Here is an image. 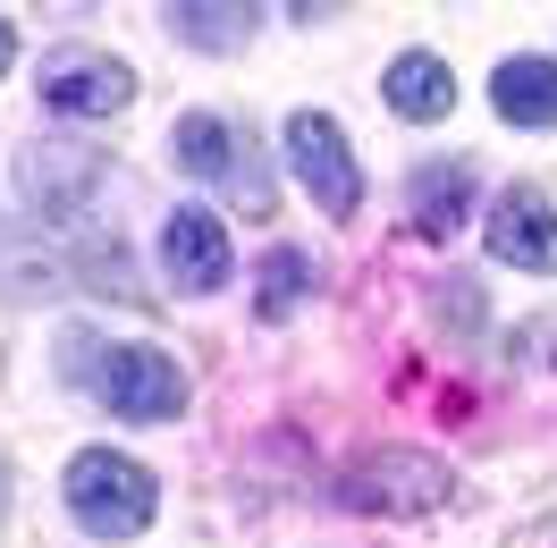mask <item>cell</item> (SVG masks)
<instances>
[{"mask_svg": "<svg viewBox=\"0 0 557 548\" xmlns=\"http://www.w3.org/2000/svg\"><path fill=\"white\" fill-rule=\"evenodd\" d=\"M60 498H69V514L94 540H136L144 523L161 514V481L144 473L136 456H119V447H85L60 473Z\"/></svg>", "mask_w": 557, "mask_h": 548, "instance_id": "1", "label": "cell"}, {"mask_svg": "<svg viewBox=\"0 0 557 548\" xmlns=\"http://www.w3.org/2000/svg\"><path fill=\"white\" fill-rule=\"evenodd\" d=\"M338 498L355 514H440L456 498V473L440 456H422V447H381V456L338 473Z\"/></svg>", "mask_w": 557, "mask_h": 548, "instance_id": "2", "label": "cell"}, {"mask_svg": "<svg viewBox=\"0 0 557 548\" xmlns=\"http://www.w3.org/2000/svg\"><path fill=\"white\" fill-rule=\"evenodd\" d=\"M94 388L119 422H177L186 413V372H177L161 346H110L94 363Z\"/></svg>", "mask_w": 557, "mask_h": 548, "instance_id": "3", "label": "cell"}, {"mask_svg": "<svg viewBox=\"0 0 557 548\" xmlns=\"http://www.w3.org/2000/svg\"><path fill=\"white\" fill-rule=\"evenodd\" d=\"M287 161H296L305 195H313L330 220H355V211H363V170H355V152H347V136H338L330 110H296V119H287Z\"/></svg>", "mask_w": 557, "mask_h": 548, "instance_id": "4", "label": "cell"}, {"mask_svg": "<svg viewBox=\"0 0 557 548\" xmlns=\"http://www.w3.org/2000/svg\"><path fill=\"white\" fill-rule=\"evenodd\" d=\"M42 102L69 110V119H110V110L136 102V68L110 60V51H51L42 60Z\"/></svg>", "mask_w": 557, "mask_h": 548, "instance_id": "5", "label": "cell"}, {"mask_svg": "<svg viewBox=\"0 0 557 548\" xmlns=\"http://www.w3.org/2000/svg\"><path fill=\"white\" fill-rule=\"evenodd\" d=\"M170 152H177V170H195V177H220L228 195H245V203L262 211L271 203V186H262V170L253 161H237V152H253V144L228 127V119H211V110H186L170 127Z\"/></svg>", "mask_w": 557, "mask_h": 548, "instance_id": "6", "label": "cell"}, {"mask_svg": "<svg viewBox=\"0 0 557 548\" xmlns=\"http://www.w3.org/2000/svg\"><path fill=\"white\" fill-rule=\"evenodd\" d=\"M161 271H170V287H186V296L228 287V228H220V211L177 203L170 220H161Z\"/></svg>", "mask_w": 557, "mask_h": 548, "instance_id": "7", "label": "cell"}, {"mask_svg": "<svg viewBox=\"0 0 557 548\" xmlns=\"http://www.w3.org/2000/svg\"><path fill=\"white\" fill-rule=\"evenodd\" d=\"M490 253L498 262H516V271H557V211L532 195V186H516V195H498V211H490Z\"/></svg>", "mask_w": 557, "mask_h": 548, "instance_id": "8", "label": "cell"}, {"mask_svg": "<svg viewBox=\"0 0 557 548\" xmlns=\"http://www.w3.org/2000/svg\"><path fill=\"white\" fill-rule=\"evenodd\" d=\"M381 94H388L397 119L431 127V119H448V110H456V76H448V60H431V51H397L388 76H381Z\"/></svg>", "mask_w": 557, "mask_h": 548, "instance_id": "9", "label": "cell"}, {"mask_svg": "<svg viewBox=\"0 0 557 548\" xmlns=\"http://www.w3.org/2000/svg\"><path fill=\"white\" fill-rule=\"evenodd\" d=\"M490 102L507 127H557V60H507L490 76Z\"/></svg>", "mask_w": 557, "mask_h": 548, "instance_id": "10", "label": "cell"}, {"mask_svg": "<svg viewBox=\"0 0 557 548\" xmlns=\"http://www.w3.org/2000/svg\"><path fill=\"white\" fill-rule=\"evenodd\" d=\"M473 211V170H422L414 177V228L422 237H456Z\"/></svg>", "mask_w": 557, "mask_h": 548, "instance_id": "11", "label": "cell"}, {"mask_svg": "<svg viewBox=\"0 0 557 548\" xmlns=\"http://www.w3.org/2000/svg\"><path fill=\"white\" fill-rule=\"evenodd\" d=\"M170 35H177V42H195V51H245V35H253V9L186 0V9H170Z\"/></svg>", "mask_w": 557, "mask_h": 548, "instance_id": "12", "label": "cell"}, {"mask_svg": "<svg viewBox=\"0 0 557 548\" xmlns=\"http://www.w3.org/2000/svg\"><path fill=\"white\" fill-rule=\"evenodd\" d=\"M94 177H102V161H94L85 144H69V161H42V152H35V161H17V186H26L35 203H69V195H85Z\"/></svg>", "mask_w": 557, "mask_h": 548, "instance_id": "13", "label": "cell"}, {"mask_svg": "<svg viewBox=\"0 0 557 548\" xmlns=\"http://www.w3.org/2000/svg\"><path fill=\"white\" fill-rule=\"evenodd\" d=\"M305 296H313V262L296 245H278L271 262H262V278H253V304H262V321H287Z\"/></svg>", "mask_w": 557, "mask_h": 548, "instance_id": "14", "label": "cell"}, {"mask_svg": "<svg viewBox=\"0 0 557 548\" xmlns=\"http://www.w3.org/2000/svg\"><path fill=\"white\" fill-rule=\"evenodd\" d=\"M9 60H17V26L0 17V76H9Z\"/></svg>", "mask_w": 557, "mask_h": 548, "instance_id": "15", "label": "cell"}, {"mask_svg": "<svg viewBox=\"0 0 557 548\" xmlns=\"http://www.w3.org/2000/svg\"><path fill=\"white\" fill-rule=\"evenodd\" d=\"M0 514H9V464H0Z\"/></svg>", "mask_w": 557, "mask_h": 548, "instance_id": "16", "label": "cell"}]
</instances>
